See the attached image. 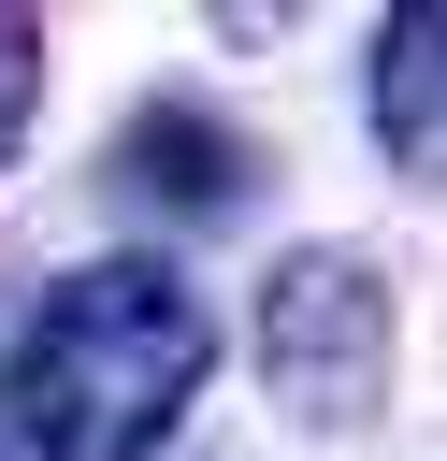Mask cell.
<instances>
[{
    "instance_id": "obj_1",
    "label": "cell",
    "mask_w": 447,
    "mask_h": 461,
    "mask_svg": "<svg viewBox=\"0 0 447 461\" xmlns=\"http://www.w3.org/2000/svg\"><path fill=\"white\" fill-rule=\"evenodd\" d=\"M202 375H216V317L187 303L173 259L115 245L29 303V331L0 360V432L29 461H159L173 418L202 403Z\"/></svg>"
},
{
    "instance_id": "obj_2",
    "label": "cell",
    "mask_w": 447,
    "mask_h": 461,
    "mask_svg": "<svg viewBox=\"0 0 447 461\" xmlns=\"http://www.w3.org/2000/svg\"><path fill=\"white\" fill-rule=\"evenodd\" d=\"M260 375L303 432H360L389 389V288L360 245H288L260 274Z\"/></svg>"
},
{
    "instance_id": "obj_3",
    "label": "cell",
    "mask_w": 447,
    "mask_h": 461,
    "mask_svg": "<svg viewBox=\"0 0 447 461\" xmlns=\"http://www.w3.org/2000/svg\"><path fill=\"white\" fill-rule=\"evenodd\" d=\"M101 187L115 202H159V216H245L260 202V144L216 115V101H144L130 130H115V158H101Z\"/></svg>"
},
{
    "instance_id": "obj_4",
    "label": "cell",
    "mask_w": 447,
    "mask_h": 461,
    "mask_svg": "<svg viewBox=\"0 0 447 461\" xmlns=\"http://www.w3.org/2000/svg\"><path fill=\"white\" fill-rule=\"evenodd\" d=\"M375 144L404 173H447V14H389L375 29Z\"/></svg>"
},
{
    "instance_id": "obj_5",
    "label": "cell",
    "mask_w": 447,
    "mask_h": 461,
    "mask_svg": "<svg viewBox=\"0 0 447 461\" xmlns=\"http://www.w3.org/2000/svg\"><path fill=\"white\" fill-rule=\"evenodd\" d=\"M29 115H43V29H29V14H0V158L29 144Z\"/></svg>"
}]
</instances>
